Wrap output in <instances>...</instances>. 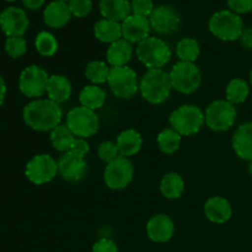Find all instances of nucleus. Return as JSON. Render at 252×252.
<instances>
[{
    "label": "nucleus",
    "instance_id": "nucleus-28",
    "mask_svg": "<svg viewBox=\"0 0 252 252\" xmlns=\"http://www.w3.org/2000/svg\"><path fill=\"white\" fill-rule=\"evenodd\" d=\"M249 95H250L249 84L241 78H235L230 80L225 88V100L233 103L234 106L245 102Z\"/></svg>",
    "mask_w": 252,
    "mask_h": 252
},
{
    "label": "nucleus",
    "instance_id": "nucleus-3",
    "mask_svg": "<svg viewBox=\"0 0 252 252\" xmlns=\"http://www.w3.org/2000/svg\"><path fill=\"white\" fill-rule=\"evenodd\" d=\"M169 44L158 37H148L138 43L137 57L142 64L149 69H162L171 59Z\"/></svg>",
    "mask_w": 252,
    "mask_h": 252
},
{
    "label": "nucleus",
    "instance_id": "nucleus-12",
    "mask_svg": "<svg viewBox=\"0 0 252 252\" xmlns=\"http://www.w3.org/2000/svg\"><path fill=\"white\" fill-rule=\"evenodd\" d=\"M48 74L38 65H29L21 71L19 78V89L26 97H41L47 90Z\"/></svg>",
    "mask_w": 252,
    "mask_h": 252
},
{
    "label": "nucleus",
    "instance_id": "nucleus-42",
    "mask_svg": "<svg viewBox=\"0 0 252 252\" xmlns=\"http://www.w3.org/2000/svg\"><path fill=\"white\" fill-rule=\"evenodd\" d=\"M24 6L29 10H38L44 4V0H22Z\"/></svg>",
    "mask_w": 252,
    "mask_h": 252
},
{
    "label": "nucleus",
    "instance_id": "nucleus-20",
    "mask_svg": "<svg viewBox=\"0 0 252 252\" xmlns=\"http://www.w3.org/2000/svg\"><path fill=\"white\" fill-rule=\"evenodd\" d=\"M231 147L240 159L252 161V121L243 123L231 138Z\"/></svg>",
    "mask_w": 252,
    "mask_h": 252
},
{
    "label": "nucleus",
    "instance_id": "nucleus-6",
    "mask_svg": "<svg viewBox=\"0 0 252 252\" xmlns=\"http://www.w3.org/2000/svg\"><path fill=\"white\" fill-rule=\"evenodd\" d=\"M169 74L172 89L184 95L196 93L202 84L201 70L194 63L177 62Z\"/></svg>",
    "mask_w": 252,
    "mask_h": 252
},
{
    "label": "nucleus",
    "instance_id": "nucleus-24",
    "mask_svg": "<svg viewBox=\"0 0 252 252\" xmlns=\"http://www.w3.org/2000/svg\"><path fill=\"white\" fill-rule=\"evenodd\" d=\"M118 153L121 157L129 158L139 153L143 145V137L138 130L135 129H126L117 137Z\"/></svg>",
    "mask_w": 252,
    "mask_h": 252
},
{
    "label": "nucleus",
    "instance_id": "nucleus-25",
    "mask_svg": "<svg viewBox=\"0 0 252 252\" xmlns=\"http://www.w3.org/2000/svg\"><path fill=\"white\" fill-rule=\"evenodd\" d=\"M94 34L103 43H113L122 38V25L112 20L101 19L94 25Z\"/></svg>",
    "mask_w": 252,
    "mask_h": 252
},
{
    "label": "nucleus",
    "instance_id": "nucleus-29",
    "mask_svg": "<svg viewBox=\"0 0 252 252\" xmlns=\"http://www.w3.org/2000/svg\"><path fill=\"white\" fill-rule=\"evenodd\" d=\"M75 135L66 125H59L51 132V143L56 150L66 153L70 150L71 144L75 140Z\"/></svg>",
    "mask_w": 252,
    "mask_h": 252
},
{
    "label": "nucleus",
    "instance_id": "nucleus-26",
    "mask_svg": "<svg viewBox=\"0 0 252 252\" xmlns=\"http://www.w3.org/2000/svg\"><path fill=\"white\" fill-rule=\"evenodd\" d=\"M79 101L80 106L89 110H100L106 103V93L98 85H86L79 94Z\"/></svg>",
    "mask_w": 252,
    "mask_h": 252
},
{
    "label": "nucleus",
    "instance_id": "nucleus-21",
    "mask_svg": "<svg viewBox=\"0 0 252 252\" xmlns=\"http://www.w3.org/2000/svg\"><path fill=\"white\" fill-rule=\"evenodd\" d=\"M100 12L103 19L123 22L132 12L129 0H100Z\"/></svg>",
    "mask_w": 252,
    "mask_h": 252
},
{
    "label": "nucleus",
    "instance_id": "nucleus-46",
    "mask_svg": "<svg viewBox=\"0 0 252 252\" xmlns=\"http://www.w3.org/2000/svg\"><path fill=\"white\" fill-rule=\"evenodd\" d=\"M61 1H65V2L68 1V2H69V1H70V0H61Z\"/></svg>",
    "mask_w": 252,
    "mask_h": 252
},
{
    "label": "nucleus",
    "instance_id": "nucleus-5",
    "mask_svg": "<svg viewBox=\"0 0 252 252\" xmlns=\"http://www.w3.org/2000/svg\"><path fill=\"white\" fill-rule=\"evenodd\" d=\"M169 122L182 137H191L197 134L204 126V112L198 106L184 105L172 111Z\"/></svg>",
    "mask_w": 252,
    "mask_h": 252
},
{
    "label": "nucleus",
    "instance_id": "nucleus-15",
    "mask_svg": "<svg viewBox=\"0 0 252 252\" xmlns=\"http://www.w3.org/2000/svg\"><path fill=\"white\" fill-rule=\"evenodd\" d=\"M88 171V162L85 157L73 152L63 153L58 160V174L68 182H78L85 177Z\"/></svg>",
    "mask_w": 252,
    "mask_h": 252
},
{
    "label": "nucleus",
    "instance_id": "nucleus-36",
    "mask_svg": "<svg viewBox=\"0 0 252 252\" xmlns=\"http://www.w3.org/2000/svg\"><path fill=\"white\" fill-rule=\"evenodd\" d=\"M68 5L71 15L75 17L88 16L93 10V1L91 0H70Z\"/></svg>",
    "mask_w": 252,
    "mask_h": 252
},
{
    "label": "nucleus",
    "instance_id": "nucleus-47",
    "mask_svg": "<svg viewBox=\"0 0 252 252\" xmlns=\"http://www.w3.org/2000/svg\"><path fill=\"white\" fill-rule=\"evenodd\" d=\"M6 1H16V0H6Z\"/></svg>",
    "mask_w": 252,
    "mask_h": 252
},
{
    "label": "nucleus",
    "instance_id": "nucleus-14",
    "mask_svg": "<svg viewBox=\"0 0 252 252\" xmlns=\"http://www.w3.org/2000/svg\"><path fill=\"white\" fill-rule=\"evenodd\" d=\"M30 26L27 14L16 6H9L0 14V27L7 37H22Z\"/></svg>",
    "mask_w": 252,
    "mask_h": 252
},
{
    "label": "nucleus",
    "instance_id": "nucleus-40",
    "mask_svg": "<svg viewBox=\"0 0 252 252\" xmlns=\"http://www.w3.org/2000/svg\"><path fill=\"white\" fill-rule=\"evenodd\" d=\"M89 150H90V145H89L88 140L85 139V138H75V140L73 142V144H71V148L69 152H73L75 153V154L80 155V157H85L86 154L89 153Z\"/></svg>",
    "mask_w": 252,
    "mask_h": 252
},
{
    "label": "nucleus",
    "instance_id": "nucleus-27",
    "mask_svg": "<svg viewBox=\"0 0 252 252\" xmlns=\"http://www.w3.org/2000/svg\"><path fill=\"white\" fill-rule=\"evenodd\" d=\"M185 191V181L177 172H167L160 182V192L167 199H177Z\"/></svg>",
    "mask_w": 252,
    "mask_h": 252
},
{
    "label": "nucleus",
    "instance_id": "nucleus-18",
    "mask_svg": "<svg viewBox=\"0 0 252 252\" xmlns=\"http://www.w3.org/2000/svg\"><path fill=\"white\" fill-rule=\"evenodd\" d=\"M71 12L68 2L54 0L49 2L43 11V21L51 29H62L71 19Z\"/></svg>",
    "mask_w": 252,
    "mask_h": 252
},
{
    "label": "nucleus",
    "instance_id": "nucleus-11",
    "mask_svg": "<svg viewBox=\"0 0 252 252\" xmlns=\"http://www.w3.org/2000/svg\"><path fill=\"white\" fill-rule=\"evenodd\" d=\"M25 175L37 186L48 184L58 175V161L48 154L34 155L26 164Z\"/></svg>",
    "mask_w": 252,
    "mask_h": 252
},
{
    "label": "nucleus",
    "instance_id": "nucleus-19",
    "mask_svg": "<svg viewBox=\"0 0 252 252\" xmlns=\"http://www.w3.org/2000/svg\"><path fill=\"white\" fill-rule=\"evenodd\" d=\"M204 216L214 224H224L233 216V208L228 199L220 196H214L207 199L204 204Z\"/></svg>",
    "mask_w": 252,
    "mask_h": 252
},
{
    "label": "nucleus",
    "instance_id": "nucleus-13",
    "mask_svg": "<svg viewBox=\"0 0 252 252\" xmlns=\"http://www.w3.org/2000/svg\"><path fill=\"white\" fill-rule=\"evenodd\" d=\"M152 30L159 34H171L177 31L181 25V16L170 5H160L154 9L149 16Z\"/></svg>",
    "mask_w": 252,
    "mask_h": 252
},
{
    "label": "nucleus",
    "instance_id": "nucleus-4",
    "mask_svg": "<svg viewBox=\"0 0 252 252\" xmlns=\"http://www.w3.org/2000/svg\"><path fill=\"white\" fill-rule=\"evenodd\" d=\"M208 29L217 38L230 42L240 38L244 31V22L240 15L231 10H220L211 16Z\"/></svg>",
    "mask_w": 252,
    "mask_h": 252
},
{
    "label": "nucleus",
    "instance_id": "nucleus-17",
    "mask_svg": "<svg viewBox=\"0 0 252 252\" xmlns=\"http://www.w3.org/2000/svg\"><path fill=\"white\" fill-rule=\"evenodd\" d=\"M174 221L166 214H157L148 220L147 235L153 243H167L174 236Z\"/></svg>",
    "mask_w": 252,
    "mask_h": 252
},
{
    "label": "nucleus",
    "instance_id": "nucleus-1",
    "mask_svg": "<svg viewBox=\"0 0 252 252\" xmlns=\"http://www.w3.org/2000/svg\"><path fill=\"white\" fill-rule=\"evenodd\" d=\"M63 111L59 103L49 98H37L22 110V118L30 128L38 132H52L61 125Z\"/></svg>",
    "mask_w": 252,
    "mask_h": 252
},
{
    "label": "nucleus",
    "instance_id": "nucleus-41",
    "mask_svg": "<svg viewBox=\"0 0 252 252\" xmlns=\"http://www.w3.org/2000/svg\"><path fill=\"white\" fill-rule=\"evenodd\" d=\"M241 44H243L245 48L252 49V27H249V29H244L243 33L240 36Z\"/></svg>",
    "mask_w": 252,
    "mask_h": 252
},
{
    "label": "nucleus",
    "instance_id": "nucleus-8",
    "mask_svg": "<svg viewBox=\"0 0 252 252\" xmlns=\"http://www.w3.org/2000/svg\"><path fill=\"white\" fill-rule=\"evenodd\" d=\"M65 125L75 137L88 139L97 133L100 121L95 111L89 110L84 106H76L71 108L66 115Z\"/></svg>",
    "mask_w": 252,
    "mask_h": 252
},
{
    "label": "nucleus",
    "instance_id": "nucleus-2",
    "mask_svg": "<svg viewBox=\"0 0 252 252\" xmlns=\"http://www.w3.org/2000/svg\"><path fill=\"white\" fill-rule=\"evenodd\" d=\"M172 85L170 74L164 69H148L140 79L142 97L152 105H160L169 98Z\"/></svg>",
    "mask_w": 252,
    "mask_h": 252
},
{
    "label": "nucleus",
    "instance_id": "nucleus-43",
    "mask_svg": "<svg viewBox=\"0 0 252 252\" xmlns=\"http://www.w3.org/2000/svg\"><path fill=\"white\" fill-rule=\"evenodd\" d=\"M5 95H6V84H5L4 78L0 75V106L4 103Z\"/></svg>",
    "mask_w": 252,
    "mask_h": 252
},
{
    "label": "nucleus",
    "instance_id": "nucleus-31",
    "mask_svg": "<svg viewBox=\"0 0 252 252\" xmlns=\"http://www.w3.org/2000/svg\"><path fill=\"white\" fill-rule=\"evenodd\" d=\"M201 54V47L194 38L187 37L179 41L176 46V56L180 62H189L194 63Z\"/></svg>",
    "mask_w": 252,
    "mask_h": 252
},
{
    "label": "nucleus",
    "instance_id": "nucleus-34",
    "mask_svg": "<svg viewBox=\"0 0 252 252\" xmlns=\"http://www.w3.org/2000/svg\"><path fill=\"white\" fill-rule=\"evenodd\" d=\"M27 51V43L24 37H7L5 41V52L7 56L16 59L24 56Z\"/></svg>",
    "mask_w": 252,
    "mask_h": 252
},
{
    "label": "nucleus",
    "instance_id": "nucleus-16",
    "mask_svg": "<svg viewBox=\"0 0 252 252\" xmlns=\"http://www.w3.org/2000/svg\"><path fill=\"white\" fill-rule=\"evenodd\" d=\"M121 25H122V38L127 39L130 43H140L149 37L152 31L149 19L138 15L130 14Z\"/></svg>",
    "mask_w": 252,
    "mask_h": 252
},
{
    "label": "nucleus",
    "instance_id": "nucleus-35",
    "mask_svg": "<svg viewBox=\"0 0 252 252\" xmlns=\"http://www.w3.org/2000/svg\"><path fill=\"white\" fill-rule=\"evenodd\" d=\"M97 155L102 161L108 164V162L117 159V158L120 157V153H118L116 143L111 142V140H105V142H102L98 145Z\"/></svg>",
    "mask_w": 252,
    "mask_h": 252
},
{
    "label": "nucleus",
    "instance_id": "nucleus-39",
    "mask_svg": "<svg viewBox=\"0 0 252 252\" xmlns=\"http://www.w3.org/2000/svg\"><path fill=\"white\" fill-rule=\"evenodd\" d=\"M91 252H118V248L113 240L102 238L94 244Z\"/></svg>",
    "mask_w": 252,
    "mask_h": 252
},
{
    "label": "nucleus",
    "instance_id": "nucleus-37",
    "mask_svg": "<svg viewBox=\"0 0 252 252\" xmlns=\"http://www.w3.org/2000/svg\"><path fill=\"white\" fill-rule=\"evenodd\" d=\"M130 6L133 15L143 17H149L155 9L153 0H132Z\"/></svg>",
    "mask_w": 252,
    "mask_h": 252
},
{
    "label": "nucleus",
    "instance_id": "nucleus-30",
    "mask_svg": "<svg viewBox=\"0 0 252 252\" xmlns=\"http://www.w3.org/2000/svg\"><path fill=\"white\" fill-rule=\"evenodd\" d=\"M181 139L182 135L179 134L174 128H166L158 134V147L164 154H174L180 149Z\"/></svg>",
    "mask_w": 252,
    "mask_h": 252
},
{
    "label": "nucleus",
    "instance_id": "nucleus-23",
    "mask_svg": "<svg viewBox=\"0 0 252 252\" xmlns=\"http://www.w3.org/2000/svg\"><path fill=\"white\" fill-rule=\"evenodd\" d=\"M133 46L127 39L121 38L110 44L106 52V59L111 66H126L132 59Z\"/></svg>",
    "mask_w": 252,
    "mask_h": 252
},
{
    "label": "nucleus",
    "instance_id": "nucleus-32",
    "mask_svg": "<svg viewBox=\"0 0 252 252\" xmlns=\"http://www.w3.org/2000/svg\"><path fill=\"white\" fill-rule=\"evenodd\" d=\"M110 70L111 66H108V64L105 62L93 61L86 65L85 76L94 85H98V84L107 83Z\"/></svg>",
    "mask_w": 252,
    "mask_h": 252
},
{
    "label": "nucleus",
    "instance_id": "nucleus-38",
    "mask_svg": "<svg viewBox=\"0 0 252 252\" xmlns=\"http://www.w3.org/2000/svg\"><path fill=\"white\" fill-rule=\"evenodd\" d=\"M228 6L235 14H248L252 11V0H226Z\"/></svg>",
    "mask_w": 252,
    "mask_h": 252
},
{
    "label": "nucleus",
    "instance_id": "nucleus-44",
    "mask_svg": "<svg viewBox=\"0 0 252 252\" xmlns=\"http://www.w3.org/2000/svg\"><path fill=\"white\" fill-rule=\"evenodd\" d=\"M249 172H250V175L252 176V161H250V165H249Z\"/></svg>",
    "mask_w": 252,
    "mask_h": 252
},
{
    "label": "nucleus",
    "instance_id": "nucleus-45",
    "mask_svg": "<svg viewBox=\"0 0 252 252\" xmlns=\"http://www.w3.org/2000/svg\"><path fill=\"white\" fill-rule=\"evenodd\" d=\"M250 83H251V85H252V69H251V71H250Z\"/></svg>",
    "mask_w": 252,
    "mask_h": 252
},
{
    "label": "nucleus",
    "instance_id": "nucleus-22",
    "mask_svg": "<svg viewBox=\"0 0 252 252\" xmlns=\"http://www.w3.org/2000/svg\"><path fill=\"white\" fill-rule=\"evenodd\" d=\"M71 91H73L71 84L66 76L62 74H54L49 76L46 90L49 100L57 103L65 102L71 96Z\"/></svg>",
    "mask_w": 252,
    "mask_h": 252
},
{
    "label": "nucleus",
    "instance_id": "nucleus-7",
    "mask_svg": "<svg viewBox=\"0 0 252 252\" xmlns=\"http://www.w3.org/2000/svg\"><path fill=\"white\" fill-rule=\"evenodd\" d=\"M113 95L118 98L128 100L139 91L137 73L129 66H111L107 80Z\"/></svg>",
    "mask_w": 252,
    "mask_h": 252
},
{
    "label": "nucleus",
    "instance_id": "nucleus-33",
    "mask_svg": "<svg viewBox=\"0 0 252 252\" xmlns=\"http://www.w3.org/2000/svg\"><path fill=\"white\" fill-rule=\"evenodd\" d=\"M34 46L37 52L43 57H52L58 51V41L54 34L48 31H41L37 34Z\"/></svg>",
    "mask_w": 252,
    "mask_h": 252
},
{
    "label": "nucleus",
    "instance_id": "nucleus-10",
    "mask_svg": "<svg viewBox=\"0 0 252 252\" xmlns=\"http://www.w3.org/2000/svg\"><path fill=\"white\" fill-rule=\"evenodd\" d=\"M134 176V166L128 158L118 157L108 162L103 171V181L106 186L113 191H121L129 186Z\"/></svg>",
    "mask_w": 252,
    "mask_h": 252
},
{
    "label": "nucleus",
    "instance_id": "nucleus-9",
    "mask_svg": "<svg viewBox=\"0 0 252 252\" xmlns=\"http://www.w3.org/2000/svg\"><path fill=\"white\" fill-rule=\"evenodd\" d=\"M236 108L226 100H216L206 108L204 123L214 132H225L230 129L236 121Z\"/></svg>",
    "mask_w": 252,
    "mask_h": 252
}]
</instances>
